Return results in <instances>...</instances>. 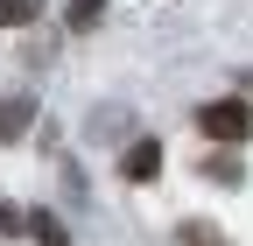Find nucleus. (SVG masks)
I'll use <instances>...</instances> for the list:
<instances>
[{
  "label": "nucleus",
  "mask_w": 253,
  "mask_h": 246,
  "mask_svg": "<svg viewBox=\"0 0 253 246\" xmlns=\"http://www.w3.org/2000/svg\"><path fill=\"white\" fill-rule=\"evenodd\" d=\"M42 14V0H0V28H28Z\"/></svg>",
  "instance_id": "7"
},
{
  "label": "nucleus",
  "mask_w": 253,
  "mask_h": 246,
  "mask_svg": "<svg viewBox=\"0 0 253 246\" xmlns=\"http://www.w3.org/2000/svg\"><path fill=\"white\" fill-rule=\"evenodd\" d=\"M28 232H36V246H71V232H63L56 211H28Z\"/></svg>",
  "instance_id": "5"
},
{
  "label": "nucleus",
  "mask_w": 253,
  "mask_h": 246,
  "mask_svg": "<svg viewBox=\"0 0 253 246\" xmlns=\"http://www.w3.org/2000/svg\"><path fill=\"white\" fill-rule=\"evenodd\" d=\"M99 14H106V0H71V28H91Z\"/></svg>",
  "instance_id": "9"
},
{
  "label": "nucleus",
  "mask_w": 253,
  "mask_h": 246,
  "mask_svg": "<svg viewBox=\"0 0 253 246\" xmlns=\"http://www.w3.org/2000/svg\"><path fill=\"white\" fill-rule=\"evenodd\" d=\"M239 91H246V99H253V71H239Z\"/></svg>",
  "instance_id": "10"
},
{
  "label": "nucleus",
  "mask_w": 253,
  "mask_h": 246,
  "mask_svg": "<svg viewBox=\"0 0 253 246\" xmlns=\"http://www.w3.org/2000/svg\"><path fill=\"white\" fill-rule=\"evenodd\" d=\"M120 169H126V183H155V176H162V141H134V148H126V155H120Z\"/></svg>",
  "instance_id": "2"
},
{
  "label": "nucleus",
  "mask_w": 253,
  "mask_h": 246,
  "mask_svg": "<svg viewBox=\"0 0 253 246\" xmlns=\"http://www.w3.org/2000/svg\"><path fill=\"white\" fill-rule=\"evenodd\" d=\"M28 120H36V99H28V91H7V99H0V148L21 141V134H28Z\"/></svg>",
  "instance_id": "3"
},
{
  "label": "nucleus",
  "mask_w": 253,
  "mask_h": 246,
  "mask_svg": "<svg viewBox=\"0 0 253 246\" xmlns=\"http://www.w3.org/2000/svg\"><path fill=\"white\" fill-rule=\"evenodd\" d=\"M0 232H7V239H21V232H28V211H21L14 197H0Z\"/></svg>",
  "instance_id": "8"
},
{
  "label": "nucleus",
  "mask_w": 253,
  "mask_h": 246,
  "mask_svg": "<svg viewBox=\"0 0 253 246\" xmlns=\"http://www.w3.org/2000/svg\"><path fill=\"white\" fill-rule=\"evenodd\" d=\"M204 176H211V183H225V190H239V183H246V162L218 148V155H204Z\"/></svg>",
  "instance_id": "4"
},
{
  "label": "nucleus",
  "mask_w": 253,
  "mask_h": 246,
  "mask_svg": "<svg viewBox=\"0 0 253 246\" xmlns=\"http://www.w3.org/2000/svg\"><path fill=\"white\" fill-rule=\"evenodd\" d=\"M176 239H183V246H232L211 218H183V225H176Z\"/></svg>",
  "instance_id": "6"
},
{
  "label": "nucleus",
  "mask_w": 253,
  "mask_h": 246,
  "mask_svg": "<svg viewBox=\"0 0 253 246\" xmlns=\"http://www.w3.org/2000/svg\"><path fill=\"white\" fill-rule=\"evenodd\" d=\"M197 127H204L218 148H246V134H253V106H246V91H232V99H204V106H197Z\"/></svg>",
  "instance_id": "1"
}]
</instances>
